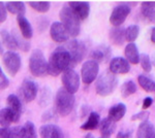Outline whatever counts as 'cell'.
<instances>
[{"mask_svg": "<svg viewBox=\"0 0 155 138\" xmlns=\"http://www.w3.org/2000/svg\"><path fill=\"white\" fill-rule=\"evenodd\" d=\"M153 103V99L151 97H146L143 101V109H147L149 108L150 106Z\"/></svg>", "mask_w": 155, "mask_h": 138, "instance_id": "cell-42", "label": "cell"}, {"mask_svg": "<svg viewBox=\"0 0 155 138\" xmlns=\"http://www.w3.org/2000/svg\"><path fill=\"white\" fill-rule=\"evenodd\" d=\"M60 23L63 25L69 36L77 37L81 31V21L78 18L71 8L67 5H64L60 11Z\"/></svg>", "mask_w": 155, "mask_h": 138, "instance_id": "cell-2", "label": "cell"}, {"mask_svg": "<svg viewBox=\"0 0 155 138\" xmlns=\"http://www.w3.org/2000/svg\"><path fill=\"white\" fill-rule=\"evenodd\" d=\"M63 88L71 94H76L80 88V76L74 69H67L61 74Z\"/></svg>", "mask_w": 155, "mask_h": 138, "instance_id": "cell-9", "label": "cell"}, {"mask_svg": "<svg viewBox=\"0 0 155 138\" xmlns=\"http://www.w3.org/2000/svg\"><path fill=\"white\" fill-rule=\"evenodd\" d=\"M149 111H147V110H143V111L139 112V114H134L131 117V121H141L142 122H146L148 121V117H149Z\"/></svg>", "mask_w": 155, "mask_h": 138, "instance_id": "cell-37", "label": "cell"}, {"mask_svg": "<svg viewBox=\"0 0 155 138\" xmlns=\"http://www.w3.org/2000/svg\"><path fill=\"white\" fill-rule=\"evenodd\" d=\"M74 96L67 92L64 88H60L55 97V109L57 114L61 117H66L72 111L74 105Z\"/></svg>", "mask_w": 155, "mask_h": 138, "instance_id": "cell-3", "label": "cell"}, {"mask_svg": "<svg viewBox=\"0 0 155 138\" xmlns=\"http://www.w3.org/2000/svg\"><path fill=\"white\" fill-rule=\"evenodd\" d=\"M19 121V117L8 107H4V108L0 109V125L2 126V128L11 127L12 124L18 123Z\"/></svg>", "mask_w": 155, "mask_h": 138, "instance_id": "cell-16", "label": "cell"}, {"mask_svg": "<svg viewBox=\"0 0 155 138\" xmlns=\"http://www.w3.org/2000/svg\"><path fill=\"white\" fill-rule=\"evenodd\" d=\"M2 72V69H1V67H0V73H1Z\"/></svg>", "mask_w": 155, "mask_h": 138, "instance_id": "cell-47", "label": "cell"}, {"mask_svg": "<svg viewBox=\"0 0 155 138\" xmlns=\"http://www.w3.org/2000/svg\"><path fill=\"white\" fill-rule=\"evenodd\" d=\"M29 70L33 76L44 77L48 74V61L39 49L34 50L29 58Z\"/></svg>", "mask_w": 155, "mask_h": 138, "instance_id": "cell-5", "label": "cell"}, {"mask_svg": "<svg viewBox=\"0 0 155 138\" xmlns=\"http://www.w3.org/2000/svg\"><path fill=\"white\" fill-rule=\"evenodd\" d=\"M151 41L155 43V27H153L151 30Z\"/></svg>", "mask_w": 155, "mask_h": 138, "instance_id": "cell-43", "label": "cell"}, {"mask_svg": "<svg viewBox=\"0 0 155 138\" xmlns=\"http://www.w3.org/2000/svg\"><path fill=\"white\" fill-rule=\"evenodd\" d=\"M6 103L7 107L20 119L22 115V112H23V104H22V101L19 96H17L15 94L8 95L6 99Z\"/></svg>", "mask_w": 155, "mask_h": 138, "instance_id": "cell-18", "label": "cell"}, {"mask_svg": "<svg viewBox=\"0 0 155 138\" xmlns=\"http://www.w3.org/2000/svg\"><path fill=\"white\" fill-rule=\"evenodd\" d=\"M9 86V81L6 77V75L3 73V71L0 73V91L5 90Z\"/></svg>", "mask_w": 155, "mask_h": 138, "instance_id": "cell-39", "label": "cell"}, {"mask_svg": "<svg viewBox=\"0 0 155 138\" xmlns=\"http://www.w3.org/2000/svg\"><path fill=\"white\" fill-rule=\"evenodd\" d=\"M41 138H64V133L59 126L55 124H45L39 128Z\"/></svg>", "mask_w": 155, "mask_h": 138, "instance_id": "cell-14", "label": "cell"}, {"mask_svg": "<svg viewBox=\"0 0 155 138\" xmlns=\"http://www.w3.org/2000/svg\"><path fill=\"white\" fill-rule=\"evenodd\" d=\"M137 82H139L140 86H141L146 92L151 93V92H155V82L154 81H152L151 79L145 76V75L141 74L137 77Z\"/></svg>", "mask_w": 155, "mask_h": 138, "instance_id": "cell-32", "label": "cell"}, {"mask_svg": "<svg viewBox=\"0 0 155 138\" xmlns=\"http://www.w3.org/2000/svg\"><path fill=\"white\" fill-rule=\"evenodd\" d=\"M1 42L6 49H8L9 51L15 52V50H17V46H16V41H15V38L12 36V33H9L6 30H2L1 32Z\"/></svg>", "mask_w": 155, "mask_h": 138, "instance_id": "cell-29", "label": "cell"}, {"mask_svg": "<svg viewBox=\"0 0 155 138\" xmlns=\"http://www.w3.org/2000/svg\"><path fill=\"white\" fill-rule=\"evenodd\" d=\"M124 56L125 59L128 61V63L131 64H139L140 63V53L137 50V47L134 42L128 43L124 50Z\"/></svg>", "mask_w": 155, "mask_h": 138, "instance_id": "cell-22", "label": "cell"}, {"mask_svg": "<svg viewBox=\"0 0 155 138\" xmlns=\"http://www.w3.org/2000/svg\"><path fill=\"white\" fill-rule=\"evenodd\" d=\"M4 52H3V46H2V42L0 40V55H3Z\"/></svg>", "mask_w": 155, "mask_h": 138, "instance_id": "cell-44", "label": "cell"}, {"mask_svg": "<svg viewBox=\"0 0 155 138\" xmlns=\"http://www.w3.org/2000/svg\"><path fill=\"white\" fill-rule=\"evenodd\" d=\"M21 127H7L0 129V138H20Z\"/></svg>", "mask_w": 155, "mask_h": 138, "instance_id": "cell-31", "label": "cell"}, {"mask_svg": "<svg viewBox=\"0 0 155 138\" xmlns=\"http://www.w3.org/2000/svg\"><path fill=\"white\" fill-rule=\"evenodd\" d=\"M7 19V11L4 2H0V23L5 22Z\"/></svg>", "mask_w": 155, "mask_h": 138, "instance_id": "cell-40", "label": "cell"}, {"mask_svg": "<svg viewBox=\"0 0 155 138\" xmlns=\"http://www.w3.org/2000/svg\"><path fill=\"white\" fill-rule=\"evenodd\" d=\"M20 138H37L36 128L32 122H26L24 126L21 127Z\"/></svg>", "mask_w": 155, "mask_h": 138, "instance_id": "cell-26", "label": "cell"}, {"mask_svg": "<svg viewBox=\"0 0 155 138\" xmlns=\"http://www.w3.org/2000/svg\"><path fill=\"white\" fill-rule=\"evenodd\" d=\"M137 92V86L134 81H126L121 86V95L123 98H127Z\"/></svg>", "mask_w": 155, "mask_h": 138, "instance_id": "cell-35", "label": "cell"}, {"mask_svg": "<svg viewBox=\"0 0 155 138\" xmlns=\"http://www.w3.org/2000/svg\"><path fill=\"white\" fill-rule=\"evenodd\" d=\"M65 49L71 55L72 66L79 64L83 60L85 54H86V46H85L83 41L79 40V39H74L71 41H68Z\"/></svg>", "mask_w": 155, "mask_h": 138, "instance_id": "cell-8", "label": "cell"}, {"mask_svg": "<svg viewBox=\"0 0 155 138\" xmlns=\"http://www.w3.org/2000/svg\"><path fill=\"white\" fill-rule=\"evenodd\" d=\"M84 138H95V137H94L93 135L91 134V133H87V134L85 135V137H84Z\"/></svg>", "mask_w": 155, "mask_h": 138, "instance_id": "cell-45", "label": "cell"}, {"mask_svg": "<svg viewBox=\"0 0 155 138\" xmlns=\"http://www.w3.org/2000/svg\"><path fill=\"white\" fill-rule=\"evenodd\" d=\"M109 38L115 46H122L125 41V29H123L121 26L114 27V28L110 30Z\"/></svg>", "mask_w": 155, "mask_h": 138, "instance_id": "cell-21", "label": "cell"}, {"mask_svg": "<svg viewBox=\"0 0 155 138\" xmlns=\"http://www.w3.org/2000/svg\"><path fill=\"white\" fill-rule=\"evenodd\" d=\"M140 33V27L137 25H130L125 29V40L132 43L137 38Z\"/></svg>", "mask_w": 155, "mask_h": 138, "instance_id": "cell-33", "label": "cell"}, {"mask_svg": "<svg viewBox=\"0 0 155 138\" xmlns=\"http://www.w3.org/2000/svg\"><path fill=\"white\" fill-rule=\"evenodd\" d=\"M118 86V79L116 75L112 73L110 70L104 71L97 79L95 84V91L97 95L101 97H106L111 95Z\"/></svg>", "mask_w": 155, "mask_h": 138, "instance_id": "cell-4", "label": "cell"}, {"mask_svg": "<svg viewBox=\"0 0 155 138\" xmlns=\"http://www.w3.org/2000/svg\"><path fill=\"white\" fill-rule=\"evenodd\" d=\"M37 92H38V87H37L36 82L29 79H24L21 87L19 88V98L24 103H30L36 98Z\"/></svg>", "mask_w": 155, "mask_h": 138, "instance_id": "cell-6", "label": "cell"}, {"mask_svg": "<svg viewBox=\"0 0 155 138\" xmlns=\"http://www.w3.org/2000/svg\"></svg>", "mask_w": 155, "mask_h": 138, "instance_id": "cell-48", "label": "cell"}, {"mask_svg": "<svg viewBox=\"0 0 155 138\" xmlns=\"http://www.w3.org/2000/svg\"><path fill=\"white\" fill-rule=\"evenodd\" d=\"M109 70L113 74H125L130 70V64L125 58L116 57L110 61Z\"/></svg>", "mask_w": 155, "mask_h": 138, "instance_id": "cell-13", "label": "cell"}, {"mask_svg": "<svg viewBox=\"0 0 155 138\" xmlns=\"http://www.w3.org/2000/svg\"><path fill=\"white\" fill-rule=\"evenodd\" d=\"M131 8L126 3H121L116 7H114L113 11L110 17V23L114 27H120L125 22L128 14H130Z\"/></svg>", "mask_w": 155, "mask_h": 138, "instance_id": "cell-11", "label": "cell"}, {"mask_svg": "<svg viewBox=\"0 0 155 138\" xmlns=\"http://www.w3.org/2000/svg\"><path fill=\"white\" fill-rule=\"evenodd\" d=\"M71 58L65 47H59L52 53L48 61V74L58 76L67 69H71Z\"/></svg>", "mask_w": 155, "mask_h": 138, "instance_id": "cell-1", "label": "cell"}, {"mask_svg": "<svg viewBox=\"0 0 155 138\" xmlns=\"http://www.w3.org/2000/svg\"><path fill=\"white\" fill-rule=\"evenodd\" d=\"M28 4L32 9H34L37 12H41V14H45L51 8V3L49 1H32L28 2Z\"/></svg>", "mask_w": 155, "mask_h": 138, "instance_id": "cell-34", "label": "cell"}, {"mask_svg": "<svg viewBox=\"0 0 155 138\" xmlns=\"http://www.w3.org/2000/svg\"><path fill=\"white\" fill-rule=\"evenodd\" d=\"M50 36H51V38L55 42H58V43L68 41L69 38L68 33H67L65 28H64L63 25L60 22H54V23L51 24V27H50Z\"/></svg>", "mask_w": 155, "mask_h": 138, "instance_id": "cell-12", "label": "cell"}, {"mask_svg": "<svg viewBox=\"0 0 155 138\" xmlns=\"http://www.w3.org/2000/svg\"><path fill=\"white\" fill-rule=\"evenodd\" d=\"M137 138H155V129L151 122H142L139 125Z\"/></svg>", "mask_w": 155, "mask_h": 138, "instance_id": "cell-19", "label": "cell"}, {"mask_svg": "<svg viewBox=\"0 0 155 138\" xmlns=\"http://www.w3.org/2000/svg\"><path fill=\"white\" fill-rule=\"evenodd\" d=\"M17 23H18L20 33L26 39H30L33 36V29L30 22L24 16L17 17Z\"/></svg>", "mask_w": 155, "mask_h": 138, "instance_id": "cell-20", "label": "cell"}, {"mask_svg": "<svg viewBox=\"0 0 155 138\" xmlns=\"http://www.w3.org/2000/svg\"><path fill=\"white\" fill-rule=\"evenodd\" d=\"M2 60H3L4 67H5L6 71L8 72L9 75L15 76L20 71L22 66V60L18 53L7 51L3 54Z\"/></svg>", "mask_w": 155, "mask_h": 138, "instance_id": "cell-7", "label": "cell"}, {"mask_svg": "<svg viewBox=\"0 0 155 138\" xmlns=\"http://www.w3.org/2000/svg\"><path fill=\"white\" fill-rule=\"evenodd\" d=\"M12 34L15 38V41H16L17 49L21 50V51H23V52H28L30 50V47H31V44H30V42L28 41V39L24 38V37L21 35V33H20V32H17L16 30H12Z\"/></svg>", "mask_w": 155, "mask_h": 138, "instance_id": "cell-28", "label": "cell"}, {"mask_svg": "<svg viewBox=\"0 0 155 138\" xmlns=\"http://www.w3.org/2000/svg\"><path fill=\"white\" fill-rule=\"evenodd\" d=\"M126 114V105L123 103H118L114 106H112L109 110L107 117L113 122H118Z\"/></svg>", "mask_w": 155, "mask_h": 138, "instance_id": "cell-23", "label": "cell"}, {"mask_svg": "<svg viewBox=\"0 0 155 138\" xmlns=\"http://www.w3.org/2000/svg\"><path fill=\"white\" fill-rule=\"evenodd\" d=\"M68 6L71 8V11L74 12V14L79 18L80 21H84L89 17L90 14V3L89 2H69Z\"/></svg>", "mask_w": 155, "mask_h": 138, "instance_id": "cell-15", "label": "cell"}, {"mask_svg": "<svg viewBox=\"0 0 155 138\" xmlns=\"http://www.w3.org/2000/svg\"><path fill=\"white\" fill-rule=\"evenodd\" d=\"M153 64H154V66H155V56H154V58H153Z\"/></svg>", "mask_w": 155, "mask_h": 138, "instance_id": "cell-46", "label": "cell"}, {"mask_svg": "<svg viewBox=\"0 0 155 138\" xmlns=\"http://www.w3.org/2000/svg\"><path fill=\"white\" fill-rule=\"evenodd\" d=\"M6 11H9L12 14H16V16H24L26 8H25L24 2H5Z\"/></svg>", "mask_w": 155, "mask_h": 138, "instance_id": "cell-27", "label": "cell"}, {"mask_svg": "<svg viewBox=\"0 0 155 138\" xmlns=\"http://www.w3.org/2000/svg\"><path fill=\"white\" fill-rule=\"evenodd\" d=\"M110 57H111V49L107 46H101L91 52V60L97 62L98 64L107 61Z\"/></svg>", "mask_w": 155, "mask_h": 138, "instance_id": "cell-17", "label": "cell"}, {"mask_svg": "<svg viewBox=\"0 0 155 138\" xmlns=\"http://www.w3.org/2000/svg\"><path fill=\"white\" fill-rule=\"evenodd\" d=\"M99 72V64L93 60H88L84 62L81 68V75L82 81L84 84L90 85L96 79L97 75Z\"/></svg>", "mask_w": 155, "mask_h": 138, "instance_id": "cell-10", "label": "cell"}, {"mask_svg": "<svg viewBox=\"0 0 155 138\" xmlns=\"http://www.w3.org/2000/svg\"><path fill=\"white\" fill-rule=\"evenodd\" d=\"M99 123H101V117L97 112H93L89 114V117L83 125H81V129L85 131H92L95 130L99 127Z\"/></svg>", "mask_w": 155, "mask_h": 138, "instance_id": "cell-25", "label": "cell"}, {"mask_svg": "<svg viewBox=\"0 0 155 138\" xmlns=\"http://www.w3.org/2000/svg\"><path fill=\"white\" fill-rule=\"evenodd\" d=\"M50 97H51V93H50L49 88H44L41 96V100H39V104L41 105H47L50 102Z\"/></svg>", "mask_w": 155, "mask_h": 138, "instance_id": "cell-38", "label": "cell"}, {"mask_svg": "<svg viewBox=\"0 0 155 138\" xmlns=\"http://www.w3.org/2000/svg\"><path fill=\"white\" fill-rule=\"evenodd\" d=\"M140 63L141 66L146 72H150L152 70V65L151 61H150V57L147 54H142L140 55Z\"/></svg>", "mask_w": 155, "mask_h": 138, "instance_id": "cell-36", "label": "cell"}, {"mask_svg": "<svg viewBox=\"0 0 155 138\" xmlns=\"http://www.w3.org/2000/svg\"><path fill=\"white\" fill-rule=\"evenodd\" d=\"M132 135L131 130H126V131H120L117 134V138H130Z\"/></svg>", "mask_w": 155, "mask_h": 138, "instance_id": "cell-41", "label": "cell"}, {"mask_svg": "<svg viewBox=\"0 0 155 138\" xmlns=\"http://www.w3.org/2000/svg\"><path fill=\"white\" fill-rule=\"evenodd\" d=\"M141 12L146 19L150 20V21H154L155 20V2H143V3H142Z\"/></svg>", "mask_w": 155, "mask_h": 138, "instance_id": "cell-30", "label": "cell"}, {"mask_svg": "<svg viewBox=\"0 0 155 138\" xmlns=\"http://www.w3.org/2000/svg\"><path fill=\"white\" fill-rule=\"evenodd\" d=\"M116 128V124L115 122L111 121L109 117L102 119L101 123H99V130L101 133V138H110L115 131Z\"/></svg>", "mask_w": 155, "mask_h": 138, "instance_id": "cell-24", "label": "cell"}]
</instances>
